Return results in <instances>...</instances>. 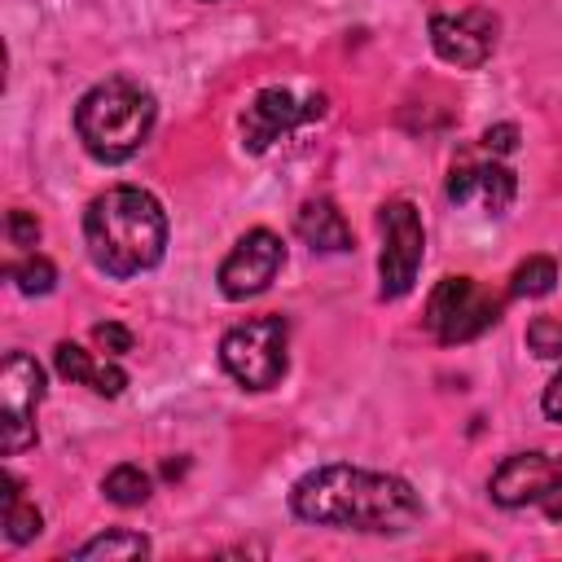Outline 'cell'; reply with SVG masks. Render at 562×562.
Returning <instances> with one entry per match:
<instances>
[{"label": "cell", "instance_id": "obj_1", "mask_svg": "<svg viewBox=\"0 0 562 562\" xmlns=\"http://www.w3.org/2000/svg\"><path fill=\"white\" fill-rule=\"evenodd\" d=\"M290 509L303 522L338 531L395 536L422 518V496L400 474L360 470V465H316L290 487Z\"/></svg>", "mask_w": 562, "mask_h": 562}, {"label": "cell", "instance_id": "obj_2", "mask_svg": "<svg viewBox=\"0 0 562 562\" xmlns=\"http://www.w3.org/2000/svg\"><path fill=\"white\" fill-rule=\"evenodd\" d=\"M83 246L105 277L149 272L167 250L162 202L136 184H114L97 193L83 211Z\"/></svg>", "mask_w": 562, "mask_h": 562}, {"label": "cell", "instance_id": "obj_3", "mask_svg": "<svg viewBox=\"0 0 562 562\" xmlns=\"http://www.w3.org/2000/svg\"><path fill=\"white\" fill-rule=\"evenodd\" d=\"M154 97L132 79H105L75 105V132L97 162H127L154 132Z\"/></svg>", "mask_w": 562, "mask_h": 562}, {"label": "cell", "instance_id": "obj_4", "mask_svg": "<svg viewBox=\"0 0 562 562\" xmlns=\"http://www.w3.org/2000/svg\"><path fill=\"white\" fill-rule=\"evenodd\" d=\"M285 347H290V325L281 316H250L220 338V360L241 386L268 391L285 378L290 364Z\"/></svg>", "mask_w": 562, "mask_h": 562}, {"label": "cell", "instance_id": "obj_5", "mask_svg": "<svg viewBox=\"0 0 562 562\" xmlns=\"http://www.w3.org/2000/svg\"><path fill=\"white\" fill-rule=\"evenodd\" d=\"M422 321L443 347L470 342V338H479L483 329H492L501 321V299L492 290H483L479 281H470V277H443L430 290Z\"/></svg>", "mask_w": 562, "mask_h": 562}, {"label": "cell", "instance_id": "obj_6", "mask_svg": "<svg viewBox=\"0 0 562 562\" xmlns=\"http://www.w3.org/2000/svg\"><path fill=\"white\" fill-rule=\"evenodd\" d=\"M382 224V255H378V294L382 299H404L422 272V255H426V233H422V215L408 198H395L382 206L378 215Z\"/></svg>", "mask_w": 562, "mask_h": 562}, {"label": "cell", "instance_id": "obj_7", "mask_svg": "<svg viewBox=\"0 0 562 562\" xmlns=\"http://www.w3.org/2000/svg\"><path fill=\"white\" fill-rule=\"evenodd\" d=\"M487 492L505 509L540 505L549 518H562V457L558 452H514L492 470Z\"/></svg>", "mask_w": 562, "mask_h": 562}, {"label": "cell", "instance_id": "obj_8", "mask_svg": "<svg viewBox=\"0 0 562 562\" xmlns=\"http://www.w3.org/2000/svg\"><path fill=\"white\" fill-rule=\"evenodd\" d=\"M44 400V369L26 351H9L0 364V426L4 452L18 457L35 443V408Z\"/></svg>", "mask_w": 562, "mask_h": 562}, {"label": "cell", "instance_id": "obj_9", "mask_svg": "<svg viewBox=\"0 0 562 562\" xmlns=\"http://www.w3.org/2000/svg\"><path fill=\"white\" fill-rule=\"evenodd\" d=\"M325 114V97L321 92H290V88H263L250 97V105L241 110V145L250 154H263L268 145H277L281 136L299 132L303 123Z\"/></svg>", "mask_w": 562, "mask_h": 562}, {"label": "cell", "instance_id": "obj_10", "mask_svg": "<svg viewBox=\"0 0 562 562\" xmlns=\"http://www.w3.org/2000/svg\"><path fill=\"white\" fill-rule=\"evenodd\" d=\"M285 263V241L272 228H250L220 263V290L224 299H255L263 294Z\"/></svg>", "mask_w": 562, "mask_h": 562}, {"label": "cell", "instance_id": "obj_11", "mask_svg": "<svg viewBox=\"0 0 562 562\" xmlns=\"http://www.w3.org/2000/svg\"><path fill=\"white\" fill-rule=\"evenodd\" d=\"M496 31H501V22L487 9H461V13H435L430 18L435 53L448 66H461V70H474V66H483L492 57Z\"/></svg>", "mask_w": 562, "mask_h": 562}, {"label": "cell", "instance_id": "obj_12", "mask_svg": "<svg viewBox=\"0 0 562 562\" xmlns=\"http://www.w3.org/2000/svg\"><path fill=\"white\" fill-rule=\"evenodd\" d=\"M514 193H518V180H514V171L501 167L496 158H483V162H470V158H465V162H457L452 176H448V198H452L457 206H479V211H487V215L509 211Z\"/></svg>", "mask_w": 562, "mask_h": 562}, {"label": "cell", "instance_id": "obj_13", "mask_svg": "<svg viewBox=\"0 0 562 562\" xmlns=\"http://www.w3.org/2000/svg\"><path fill=\"white\" fill-rule=\"evenodd\" d=\"M294 233H299L312 250H321V255H342V250H351V228H347L342 211H338L329 198H307V202L299 206V215H294Z\"/></svg>", "mask_w": 562, "mask_h": 562}, {"label": "cell", "instance_id": "obj_14", "mask_svg": "<svg viewBox=\"0 0 562 562\" xmlns=\"http://www.w3.org/2000/svg\"><path fill=\"white\" fill-rule=\"evenodd\" d=\"M53 364H57L61 378H70V382H79V386H92L97 395H119V391L127 386V373H123L119 364L97 360V356H92L88 347H79V342H57V347H53Z\"/></svg>", "mask_w": 562, "mask_h": 562}, {"label": "cell", "instance_id": "obj_15", "mask_svg": "<svg viewBox=\"0 0 562 562\" xmlns=\"http://www.w3.org/2000/svg\"><path fill=\"white\" fill-rule=\"evenodd\" d=\"M40 527H44L40 509L22 496L18 479H13V474H4V536H9L13 544H26V540H35V536H40Z\"/></svg>", "mask_w": 562, "mask_h": 562}, {"label": "cell", "instance_id": "obj_16", "mask_svg": "<svg viewBox=\"0 0 562 562\" xmlns=\"http://www.w3.org/2000/svg\"><path fill=\"white\" fill-rule=\"evenodd\" d=\"M553 281H558V263H553L549 255H531V259H522V263L514 268L509 294H518V299H540V294L553 290Z\"/></svg>", "mask_w": 562, "mask_h": 562}, {"label": "cell", "instance_id": "obj_17", "mask_svg": "<svg viewBox=\"0 0 562 562\" xmlns=\"http://www.w3.org/2000/svg\"><path fill=\"white\" fill-rule=\"evenodd\" d=\"M75 558H149V540L140 531H105L83 540Z\"/></svg>", "mask_w": 562, "mask_h": 562}, {"label": "cell", "instance_id": "obj_18", "mask_svg": "<svg viewBox=\"0 0 562 562\" xmlns=\"http://www.w3.org/2000/svg\"><path fill=\"white\" fill-rule=\"evenodd\" d=\"M149 474L140 470V465H114L110 474H105V483H101V492L114 501V505H145L149 501Z\"/></svg>", "mask_w": 562, "mask_h": 562}, {"label": "cell", "instance_id": "obj_19", "mask_svg": "<svg viewBox=\"0 0 562 562\" xmlns=\"http://www.w3.org/2000/svg\"><path fill=\"white\" fill-rule=\"evenodd\" d=\"M9 281L22 290V294H48L53 281H57V268L44 259V255H26L9 268Z\"/></svg>", "mask_w": 562, "mask_h": 562}, {"label": "cell", "instance_id": "obj_20", "mask_svg": "<svg viewBox=\"0 0 562 562\" xmlns=\"http://www.w3.org/2000/svg\"><path fill=\"white\" fill-rule=\"evenodd\" d=\"M527 347H531L536 356H544V360L562 356V321H553V316H536V321L527 325Z\"/></svg>", "mask_w": 562, "mask_h": 562}, {"label": "cell", "instance_id": "obj_21", "mask_svg": "<svg viewBox=\"0 0 562 562\" xmlns=\"http://www.w3.org/2000/svg\"><path fill=\"white\" fill-rule=\"evenodd\" d=\"M92 342H97L105 356H127V351H132V329L105 321V325H92Z\"/></svg>", "mask_w": 562, "mask_h": 562}, {"label": "cell", "instance_id": "obj_22", "mask_svg": "<svg viewBox=\"0 0 562 562\" xmlns=\"http://www.w3.org/2000/svg\"><path fill=\"white\" fill-rule=\"evenodd\" d=\"M4 228H9V241H13V246H35V237H40V224H35V215H26V211H9Z\"/></svg>", "mask_w": 562, "mask_h": 562}, {"label": "cell", "instance_id": "obj_23", "mask_svg": "<svg viewBox=\"0 0 562 562\" xmlns=\"http://www.w3.org/2000/svg\"><path fill=\"white\" fill-rule=\"evenodd\" d=\"M514 145H518V127L514 123H496V127L483 132V149L487 154H509Z\"/></svg>", "mask_w": 562, "mask_h": 562}, {"label": "cell", "instance_id": "obj_24", "mask_svg": "<svg viewBox=\"0 0 562 562\" xmlns=\"http://www.w3.org/2000/svg\"><path fill=\"white\" fill-rule=\"evenodd\" d=\"M540 408H544V417L562 422V369L549 378V386H544V395H540Z\"/></svg>", "mask_w": 562, "mask_h": 562}]
</instances>
